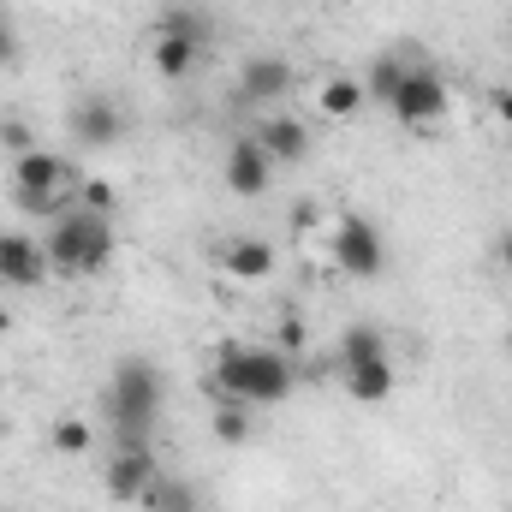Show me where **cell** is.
<instances>
[{"instance_id": "cell-1", "label": "cell", "mask_w": 512, "mask_h": 512, "mask_svg": "<svg viewBox=\"0 0 512 512\" xmlns=\"http://www.w3.org/2000/svg\"><path fill=\"white\" fill-rule=\"evenodd\" d=\"M298 387V364L292 352L280 346H215V364H209V393L215 399H239V405H280L286 393Z\"/></svg>"}, {"instance_id": "cell-2", "label": "cell", "mask_w": 512, "mask_h": 512, "mask_svg": "<svg viewBox=\"0 0 512 512\" xmlns=\"http://www.w3.org/2000/svg\"><path fill=\"white\" fill-rule=\"evenodd\" d=\"M161 399H167V382L149 358L114 364V376L102 382V417H108L114 447H149V435L161 423Z\"/></svg>"}, {"instance_id": "cell-3", "label": "cell", "mask_w": 512, "mask_h": 512, "mask_svg": "<svg viewBox=\"0 0 512 512\" xmlns=\"http://www.w3.org/2000/svg\"><path fill=\"white\" fill-rule=\"evenodd\" d=\"M42 251H48V268H54L60 280H90V274H102V268L114 262V251H120L114 215H96V209L72 203L66 215L48 221Z\"/></svg>"}, {"instance_id": "cell-4", "label": "cell", "mask_w": 512, "mask_h": 512, "mask_svg": "<svg viewBox=\"0 0 512 512\" xmlns=\"http://www.w3.org/2000/svg\"><path fill=\"white\" fill-rule=\"evenodd\" d=\"M328 262H334L340 274H352V280H376L387 268L382 227H376L370 215H340L334 233H328Z\"/></svg>"}, {"instance_id": "cell-5", "label": "cell", "mask_w": 512, "mask_h": 512, "mask_svg": "<svg viewBox=\"0 0 512 512\" xmlns=\"http://www.w3.org/2000/svg\"><path fill=\"white\" fill-rule=\"evenodd\" d=\"M387 114L399 120V126H441L447 114H453V90H447V78L441 72H429V66H411V78L393 90V102H387Z\"/></svg>"}, {"instance_id": "cell-6", "label": "cell", "mask_w": 512, "mask_h": 512, "mask_svg": "<svg viewBox=\"0 0 512 512\" xmlns=\"http://www.w3.org/2000/svg\"><path fill=\"white\" fill-rule=\"evenodd\" d=\"M66 126H72V137H78L84 149H114V143L126 137V108H120L108 90H90V96H78V102L66 108Z\"/></svg>"}, {"instance_id": "cell-7", "label": "cell", "mask_w": 512, "mask_h": 512, "mask_svg": "<svg viewBox=\"0 0 512 512\" xmlns=\"http://www.w3.org/2000/svg\"><path fill=\"white\" fill-rule=\"evenodd\" d=\"M161 477V459L149 447H108V465H102V489L120 501V507H137L149 495V483Z\"/></svg>"}, {"instance_id": "cell-8", "label": "cell", "mask_w": 512, "mask_h": 512, "mask_svg": "<svg viewBox=\"0 0 512 512\" xmlns=\"http://www.w3.org/2000/svg\"><path fill=\"white\" fill-rule=\"evenodd\" d=\"M203 48H209V30H155L149 36V66L167 84H185L203 66Z\"/></svg>"}, {"instance_id": "cell-9", "label": "cell", "mask_w": 512, "mask_h": 512, "mask_svg": "<svg viewBox=\"0 0 512 512\" xmlns=\"http://www.w3.org/2000/svg\"><path fill=\"white\" fill-rule=\"evenodd\" d=\"M54 268H48V251H42V239H24V233H0V286H12V292H36L42 280H48Z\"/></svg>"}, {"instance_id": "cell-10", "label": "cell", "mask_w": 512, "mask_h": 512, "mask_svg": "<svg viewBox=\"0 0 512 512\" xmlns=\"http://www.w3.org/2000/svg\"><path fill=\"white\" fill-rule=\"evenodd\" d=\"M221 179H227V191L233 197H268V185H274V161L262 155V143L256 137H239L233 149H227V161H221Z\"/></svg>"}, {"instance_id": "cell-11", "label": "cell", "mask_w": 512, "mask_h": 512, "mask_svg": "<svg viewBox=\"0 0 512 512\" xmlns=\"http://www.w3.org/2000/svg\"><path fill=\"white\" fill-rule=\"evenodd\" d=\"M286 90H292V60H280V54H251V60L239 66V102L274 108Z\"/></svg>"}, {"instance_id": "cell-12", "label": "cell", "mask_w": 512, "mask_h": 512, "mask_svg": "<svg viewBox=\"0 0 512 512\" xmlns=\"http://www.w3.org/2000/svg\"><path fill=\"white\" fill-rule=\"evenodd\" d=\"M251 137L262 143V155H268L274 167H298V161L310 155V126L292 120V114H262Z\"/></svg>"}, {"instance_id": "cell-13", "label": "cell", "mask_w": 512, "mask_h": 512, "mask_svg": "<svg viewBox=\"0 0 512 512\" xmlns=\"http://www.w3.org/2000/svg\"><path fill=\"white\" fill-rule=\"evenodd\" d=\"M274 268H280V256H274L268 239H227V245H221V274H233V280H245V286H262Z\"/></svg>"}, {"instance_id": "cell-14", "label": "cell", "mask_w": 512, "mask_h": 512, "mask_svg": "<svg viewBox=\"0 0 512 512\" xmlns=\"http://www.w3.org/2000/svg\"><path fill=\"white\" fill-rule=\"evenodd\" d=\"M364 102H370V90H364V78H352V72H334V78H322V84H316V114H322V120H334V126L358 120V114H364Z\"/></svg>"}, {"instance_id": "cell-15", "label": "cell", "mask_w": 512, "mask_h": 512, "mask_svg": "<svg viewBox=\"0 0 512 512\" xmlns=\"http://www.w3.org/2000/svg\"><path fill=\"white\" fill-rule=\"evenodd\" d=\"M340 382H346V399H358V405H382V399H393V387H399V370H393V358H376V364H352V370H340Z\"/></svg>"}, {"instance_id": "cell-16", "label": "cell", "mask_w": 512, "mask_h": 512, "mask_svg": "<svg viewBox=\"0 0 512 512\" xmlns=\"http://www.w3.org/2000/svg\"><path fill=\"white\" fill-rule=\"evenodd\" d=\"M387 358V334L376 322H352L346 334H340V370H352V364H376Z\"/></svg>"}, {"instance_id": "cell-17", "label": "cell", "mask_w": 512, "mask_h": 512, "mask_svg": "<svg viewBox=\"0 0 512 512\" xmlns=\"http://www.w3.org/2000/svg\"><path fill=\"white\" fill-rule=\"evenodd\" d=\"M137 507H143V512H203V501H197V489H191L185 477H167V471H161Z\"/></svg>"}, {"instance_id": "cell-18", "label": "cell", "mask_w": 512, "mask_h": 512, "mask_svg": "<svg viewBox=\"0 0 512 512\" xmlns=\"http://www.w3.org/2000/svg\"><path fill=\"white\" fill-rule=\"evenodd\" d=\"M209 429H215V441L221 447H245L256 429L251 405H239V399H215V411H209Z\"/></svg>"}, {"instance_id": "cell-19", "label": "cell", "mask_w": 512, "mask_h": 512, "mask_svg": "<svg viewBox=\"0 0 512 512\" xmlns=\"http://www.w3.org/2000/svg\"><path fill=\"white\" fill-rule=\"evenodd\" d=\"M405 78H411V60H399V54H382V60L370 66V78H364V90H370V96H376V102L387 108V102H393V90H399Z\"/></svg>"}, {"instance_id": "cell-20", "label": "cell", "mask_w": 512, "mask_h": 512, "mask_svg": "<svg viewBox=\"0 0 512 512\" xmlns=\"http://www.w3.org/2000/svg\"><path fill=\"white\" fill-rule=\"evenodd\" d=\"M90 447H96V429H90L84 417H60V423H54V453L78 459V453H90Z\"/></svg>"}, {"instance_id": "cell-21", "label": "cell", "mask_w": 512, "mask_h": 512, "mask_svg": "<svg viewBox=\"0 0 512 512\" xmlns=\"http://www.w3.org/2000/svg\"><path fill=\"white\" fill-rule=\"evenodd\" d=\"M78 203L96 209V215H114V209H120V191H114L108 179H78Z\"/></svg>"}, {"instance_id": "cell-22", "label": "cell", "mask_w": 512, "mask_h": 512, "mask_svg": "<svg viewBox=\"0 0 512 512\" xmlns=\"http://www.w3.org/2000/svg\"><path fill=\"white\" fill-rule=\"evenodd\" d=\"M0 143H6V155H24V149H36V137L24 120H0Z\"/></svg>"}, {"instance_id": "cell-23", "label": "cell", "mask_w": 512, "mask_h": 512, "mask_svg": "<svg viewBox=\"0 0 512 512\" xmlns=\"http://www.w3.org/2000/svg\"><path fill=\"white\" fill-rule=\"evenodd\" d=\"M18 60H24V42L12 36V24H0V72H6V66H18Z\"/></svg>"}, {"instance_id": "cell-24", "label": "cell", "mask_w": 512, "mask_h": 512, "mask_svg": "<svg viewBox=\"0 0 512 512\" xmlns=\"http://www.w3.org/2000/svg\"><path fill=\"white\" fill-rule=\"evenodd\" d=\"M298 346H304V322L286 316V322H280V352H298Z\"/></svg>"}, {"instance_id": "cell-25", "label": "cell", "mask_w": 512, "mask_h": 512, "mask_svg": "<svg viewBox=\"0 0 512 512\" xmlns=\"http://www.w3.org/2000/svg\"><path fill=\"white\" fill-rule=\"evenodd\" d=\"M489 108H495V120H501V126L512 131V84H501V90L489 96Z\"/></svg>"}, {"instance_id": "cell-26", "label": "cell", "mask_w": 512, "mask_h": 512, "mask_svg": "<svg viewBox=\"0 0 512 512\" xmlns=\"http://www.w3.org/2000/svg\"><path fill=\"white\" fill-rule=\"evenodd\" d=\"M495 262H501V268L512 274V227L501 233V239H495Z\"/></svg>"}, {"instance_id": "cell-27", "label": "cell", "mask_w": 512, "mask_h": 512, "mask_svg": "<svg viewBox=\"0 0 512 512\" xmlns=\"http://www.w3.org/2000/svg\"><path fill=\"white\" fill-rule=\"evenodd\" d=\"M12 328H18V310H12V304L0 298V334H12Z\"/></svg>"}, {"instance_id": "cell-28", "label": "cell", "mask_w": 512, "mask_h": 512, "mask_svg": "<svg viewBox=\"0 0 512 512\" xmlns=\"http://www.w3.org/2000/svg\"><path fill=\"white\" fill-rule=\"evenodd\" d=\"M0 24H6V0H0Z\"/></svg>"}, {"instance_id": "cell-29", "label": "cell", "mask_w": 512, "mask_h": 512, "mask_svg": "<svg viewBox=\"0 0 512 512\" xmlns=\"http://www.w3.org/2000/svg\"><path fill=\"white\" fill-rule=\"evenodd\" d=\"M507 358H512V334H507Z\"/></svg>"}, {"instance_id": "cell-30", "label": "cell", "mask_w": 512, "mask_h": 512, "mask_svg": "<svg viewBox=\"0 0 512 512\" xmlns=\"http://www.w3.org/2000/svg\"><path fill=\"white\" fill-rule=\"evenodd\" d=\"M0 435H6V417H0Z\"/></svg>"}, {"instance_id": "cell-31", "label": "cell", "mask_w": 512, "mask_h": 512, "mask_svg": "<svg viewBox=\"0 0 512 512\" xmlns=\"http://www.w3.org/2000/svg\"><path fill=\"white\" fill-rule=\"evenodd\" d=\"M0 512H12V507H0Z\"/></svg>"}]
</instances>
